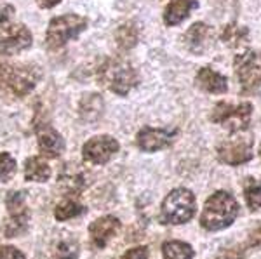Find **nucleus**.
<instances>
[{"label":"nucleus","mask_w":261,"mask_h":259,"mask_svg":"<svg viewBox=\"0 0 261 259\" xmlns=\"http://www.w3.org/2000/svg\"><path fill=\"white\" fill-rule=\"evenodd\" d=\"M39 141V150L45 158H58L65 152V139L56 129L44 125L37 134Z\"/></svg>","instance_id":"14"},{"label":"nucleus","mask_w":261,"mask_h":259,"mask_svg":"<svg viewBox=\"0 0 261 259\" xmlns=\"http://www.w3.org/2000/svg\"><path fill=\"white\" fill-rule=\"evenodd\" d=\"M195 211V197L192 191L187 188H176L164 198L161 218L167 224H183L193 218Z\"/></svg>","instance_id":"4"},{"label":"nucleus","mask_w":261,"mask_h":259,"mask_svg":"<svg viewBox=\"0 0 261 259\" xmlns=\"http://www.w3.org/2000/svg\"><path fill=\"white\" fill-rule=\"evenodd\" d=\"M239 216V204L228 191H216L207 198L200 214V226L207 232L228 228Z\"/></svg>","instance_id":"1"},{"label":"nucleus","mask_w":261,"mask_h":259,"mask_svg":"<svg viewBox=\"0 0 261 259\" xmlns=\"http://www.w3.org/2000/svg\"><path fill=\"white\" fill-rule=\"evenodd\" d=\"M0 259H24V254L12 245H2L0 247Z\"/></svg>","instance_id":"29"},{"label":"nucleus","mask_w":261,"mask_h":259,"mask_svg":"<svg viewBox=\"0 0 261 259\" xmlns=\"http://www.w3.org/2000/svg\"><path fill=\"white\" fill-rule=\"evenodd\" d=\"M172 134L164 129L155 127H143L136 136V143L143 150V152H157V150H164L171 145Z\"/></svg>","instance_id":"13"},{"label":"nucleus","mask_w":261,"mask_h":259,"mask_svg":"<svg viewBox=\"0 0 261 259\" xmlns=\"http://www.w3.org/2000/svg\"><path fill=\"white\" fill-rule=\"evenodd\" d=\"M39 78L40 72L35 66H7L6 87H9L12 93L21 98V96H27L28 93H32V89H35Z\"/></svg>","instance_id":"8"},{"label":"nucleus","mask_w":261,"mask_h":259,"mask_svg":"<svg viewBox=\"0 0 261 259\" xmlns=\"http://www.w3.org/2000/svg\"><path fill=\"white\" fill-rule=\"evenodd\" d=\"M86 212V207L82 204H79L77 200L73 198H68V200H63L56 206L54 209V216H56L58 221H66V219H71V218H79Z\"/></svg>","instance_id":"23"},{"label":"nucleus","mask_w":261,"mask_h":259,"mask_svg":"<svg viewBox=\"0 0 261 259\" xmlns=\"http://www.w3.org/2000/svg\"><path fill=\"white\" fill-rule=\"evenodd\" d=\"M244 197H246L247 207L252 212L261 209V181L256 178H247L244 181Z\"/></svg>","instance_id":"22"},{"label":"nucleus","mask_w":261,"mask_h":259,"mask_svg":"<svg viewBox=\"0 0 261 259\" xmlns=\"http://www.w3.org/2000/svg\"><path fill=\"white\" fill-rule=\"evenodd\" d=\"M60 2H63V0H37V6H39L40 9H53V7H56Z\"/></svg>","instance_id":"34"},{"label":"nucleus","mask_w":261,"mask_h":259,"mask_svg":"<svg viewBox=\"0 0 261 259\" xmlns=\"http://www.w3.org/2000/svg\"><path fill=\"white\" fill-rule=\"evenodd\" d=\"M197 7H199L197 0H172L164 11V23L167 26H176V24L183 23Z\"/></svg>","instance_id":"16"},{"label":"nucleus","mask_w":261,"mask_h":259,"mask_svg":"<svg viewBox=\"0 0 261 259\" xmlns=\"http://www.w3.org/2000/svg\"><path fill=\"white\" fill-rule=\"evenodd\" d=\"M24 178L27 181L45 183L50 178V167L44 158L30 157L24 162Z\"/></svg>","instance_id":"18"},{"label":"nucleus","mask_w":261,"mask_h":259,"mask_svg":"<svg viewBox=\"0 0 261 259\" xmlns=\"http://www.w3.org/2000/svg\"><path fill=\"white\" fill-rule=\"evenodd\" d=\"M87 28V18L79 14H63L49 21L45 32V45L49 49H61L70 40L77 39Z\"/></svg>","instance_id":"3"},{"label":"nucleus","mask_w":261,"mask_h":259,"mask_svg":"<svg viewBox=\"0 0 261 259\" xmlns=\"http://www.w3.org/2000/svg\"><path fill=\"white\" fill-rule=\"evenodd\" d=\"M6 207L9 211V216H21V214H28L27 211V193L24 191H11L7 195L6 200Z\"/></svg>","instance_id":"25"},{"label":"nucleus","mask_w":261,"mask_h":259,"mask_svg":"<svg viewBox=\"0 0 261 259\" xmlns=\"http://www.w3.org/2000/svg\"><path fill=\"white\" fill-rule=\"evenodd\" d=\"M195 83L200 91H204L207 94H223L228 91L226 77H223L221 73H218L211 66H204V68L199 70V73L195 77Z\"/></svg>","instance_id":"15"},{"label":"nucleus","mask_w":261,"mask_h":259,"mask_svg":"<svg viewBox=\"0 0 261 259\" xmlns=\"http://www.w3.org/2000/svg\"><path fill=\"white\" fill-rule=\"evenodd\" d=\"M120 232V221L115 216H103L98 218L89 226V237L91 242L96 247L103 249L117 233Z\"/></svg>","instance_id":"11"},{"label":"nucleus","mask_w":261,"mask_h":259,"mask_svg":"<svg viewBox=\"0 0 261 259\" xmlns=\"http://www.w3.org/2000/svg\"><path fill=\"white\" fill-rule=\"evenodd\" d=\"M16 170V160L9 153H0V181H7Z\"/></svg>","instance_id":"28"},{"label":"nucleus","mask_w":261,"mask_h":259,"mask_svg":"<svg viewBox=\"0 0 261 259\" xmlns=\"http://www.w3.org/2000/svg\"><path fill=\"white\" fill-rule=\"evenodd\" d=\"M259 158H261V146H259Z\"/></svg>","instance_id":"36"},{"label":"nucleus","mask_w":261,"mask_h":259,"mask_svg":"<svg viewBox=\"0 0 261 259\" xmlns=\"http://www.w3.org/2000/svg\"><path fill=\"white\" fill-rule=\"evenodd\" d=\"M218 158L223 164L241 165L252 158V139L251 137H233L218 145Z\"/></svg>","instance_id":"9"},{"label":"nucleus","mask_w":261,"mask_h":259,"mask_svg":"<svg viewBox=\"0 0 261 259\" xmlns=\"http://www.w3.org/2000/svg\"><path fill=\"white\" fill-rule=\"evenodd\" d=\"M164 259H193V249L187 242L171 240L162 245Z\"/></svg>","instance_id":"21"},{"label":"nucleus","mask_w":261,"mask_h":259,"mask_svg":"<svg viewBox=\"0 0 261 259\" xmlns=\"http://www.w3.org/2000/svg\"><path fill=\"white\" fill-rule=\"evenodd\" d=\"M140 40V26L134 21H125L115 32V42L120 51H129Z\"/></svg>","instance_id":"17"},{"label":"nucleus","mask_w":261,"mask_h":259,"mask_svg":"<svg viewBox=\"0 0 261 259\" xmlns=\"http://www.w3.org/2000/svg\"><path fill=\"white\" fill-rule=\"evenodd\" d=\"M58 183H61L65 186V190L73 195V193H81L84 185H86V179H84L82 172H68V170H65L58 178Z\"/></svg>","instance_id":"24"},{"label":"nucleus","mask_w":261,"mask_h":259,"mask_svg":"<svg viewBox=\"0 0 261 259\" xmlns=\"http://www.w3.org/2000/svg\"><path fill=\"white\" fill-rule=\"evenodd\" d=\"M99 82L112 93L125 96L140 83V75L129 63L122 60H107L99 68Z\"/></svg>","instance_id":"2"},{"label":"nucleus","mask_w":261,"mask_h":259,"mask_svg":"<svg viewBox=\"0 0 261 259\" xmlns=\"http://www.w3.org/2000/svg\"><path fill=\"white\" fill-rule=\"evenodd\" d=\"M233 72L244 94H254L261 85V54L242 51L233 60Z\"/></svg>","instance_id":"6"},{"label":"nucleus","mask_w":261,"mask_h":259,"mask_svg":"<svg viewBox=\"0 0 261 259\" xmlns=\"http://www.w3.org/2000/svg\"><path fill=\"white\" fill-rule=\"evenodd\" d=\"M120 259H148V249L143 247V245H141V247L129 249Z\"/></svg>","instance_id":"30"},{"label":"nucleus","mask_w":261,"mask_h":259,"mask_svg":"<svg viewBox=\"0 0 261 259\" xmlns=\"http://www.w3.org/2000/svg\"><path fill=\"white\" fill-rule=\"evenodd\" d=\"M213 28L205 24L204 21L193 23L188 32L185 33V45L193 54H204L213 40Z\"/></svg>","instance_id":"12"},{"label":"nucleus","mask_w":261,"mask_h":259,"mask_svg":"<svg viewBox=\"0 0 261 259\" xmlns=\"http://www.w3.org/2000/svg\"><path fill=\"white\" fill-rule=\"evenodd\" d=\"M246 245H247V247H256V245H261V226L252 229V233L249 235V239H247Z\"/></svg>","instance_id":"32"},{"label":"nucleus","mask_w":261,"mask_h":259,"mask_svg":"<svg viewBox=\"0 0 261 259\" xmlns=\"http://www.w3.org/2000/svg\"><path fill=\"white\" fill-rule=\"evenodd\" d=\"M242 254L241 250H223V252L218 256V259H241Z\"/></svg>","instance_id":"33"},{"label":"nucleus","mask_w":261,"mask_h":259,"mask_svg":"<svg viewBox=\"0 0 261 259\" xmlns=\"http://www.w3.org/2000/svg\"><path fill=\"white\" fill-rule=\"evenodd\" d=\"M6 73H7V65L0 63V89L6 87Z\"/></svg>","instance_id":"35"},{"label":"nucleus","mask_w":261,"mask_h":259,"mask_svg":"<svg viewBox=\"0 0 261 259\" xmlns=\"http://www.w3.org/2000/svg\"><path fill=\"white\" fill-rule=\"evenodd\" d=\"M120 145L115 137L112 136H94L84 145L82 157L86 162L92 164H107L110 158L119 152Z\"/></svg>","instance_id":"10"},{"label":"nucleus","mask_w":261,"mask_h":259,"mask_svg":"<svg viewBox=\"0 0 261 259\" xmlns=\"http://www.w3.org/2000/svg\"><path fill=\"white\" fill-rule=\"evenodd\" d=\"M252 115V104L251 103H241L237 106L230 103H218L211 111V120L216 124H221L230 134H237L249 127Z\"/></svg>","instance_id":"5"},{"label":"nucleus","mask_w":261,"mask_h":259,"mask_svg":"<svg viewBox=\"0 0 261 259\" xmlns=\"http://www.w3.org/2000/svg\"><path fill=\"white\" fill-rule=\"evenodd\" d=\"M28 228V214L21 216H9L6 224V235L7 237H16L19 233H23Z\"/></svg>","instance_id":"26"},{"label":"nucleus","mask_w":261,"mask_h":259,"mask_svg":"<svg viewBox=\"0 0 261 259\" xmlns=\"http://www.w3.org/2000/svg\"><path fill=\"white\" fill-rule=\"evenodd\" d=\"M79 254V247L71 242H60L50 259H75Z\"/></svg>","instance_id":"27"},{"label":"nucleus","mask_w":261,"mask_h":259,"mask_svg":"<svg viewBox=\"0 0 261 259\" xmlns=\"http://www.w3.org/2000/svg\"><path fill=\"white\" fill-rule=\"evenodd\" d=\"M220 39L223 44H226L228 47L237 49L247 44V40H249V32H247L246 26H241V24H237V23H230L223 28Z\"/></svg>","instance_id":"19"},{"label":"nucleus","mask_w":261,"mask_h":259,"mask_svg":"<svg viewBox=\"0 0 261 259\" xmlns=\"http://www.w3.org/2000/svg\"><path fill=\"white\" fill-rule=\"evenodd\" d=\"M12 16H14V7H12V6L0 7V28L7 26V24L11 23Z\"/></svg>","instance_id":"31"},{"label":"nucleus","mask_w":261,"mask_h":259,"mask_svg":"<svg viewBox=\"0 0 261 259\" xmlns=\"http://www.w3.org/2000/svg\"><path fill=\"white\" fill-rule=\"evenodd\" d=\"M103 111V98L99 94H87L81 101V117L84 122H94Z\"/></svg>","instance_id":"20"},{"label":"nucleus","mask_w":261,"mask_h":259,"mask_svg":"<svg viewBox=\"0 0 261 259\" xmlns=\"http://www.w3.org/2000/svg\"><path fill=\"white\" fill-rule=\"evenodd\" d=\"M33 44V35L24 24L12 23L4 26L0 32V54L2 56H14Z\"/></svg>","instance_id":"7"}]
</instances>
